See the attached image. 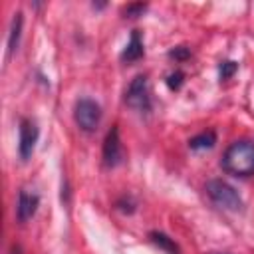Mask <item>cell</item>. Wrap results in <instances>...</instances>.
Wrapping results in <instances>:
<instances>
[{
  "instance_id": "cell-1",
  "label": "cell",
  "mask_w": 254,
  "mask_h": 254,
  "mask_svg": "<svg viewBox=\"0 0 254 254\" xmlns=\"http://www.w3.org/2000/svg\"><path fill=\"white\" fill-rule=\"evenodd\" d=\"M222 169L234 177L254 175V141L242 139L228 145L222 155Z\"/></svg>"
},
{
  "instance_id": "cell-2",
  "label": "cell",
  "mask_w": 254,
  "mask_h": 254,
  "mask_svg": "<svg viewBox=\"0 0 254 254\" xmlns=\"http://www.w3.org/2000/svg\"><path fill=\"white\" fill-rule=\"evenodd\" d=\"M204 190L208 194V198L222 210H228V212H240L244 208V202L238 194V190L234 187H230L226 181L222 179H210L206 185H204Z\"/></svg>"
},
{
  "instance_id": "cell-3",
  "label": "cell",
  "mask_w": 254,
  "mask_h": 254,
  "mask_svg": "<svg viewBox=\"0 0 254 254\" xmlns=\"http://www.w3.org/2000/svg\"><path fill=\"white\" fill-rule=\"evenodd\" d=\"M73 119L77 123V127L85 133H93L97 127H99V121H101V107L89 99V97H81L77 99L75 103V109H73Z\"/></svg>"
},
{
  "instance_id": "cell-4",
  "label": "cell",
  "mask_w": 254,
  "mask_h": 254,
  "mask_svg": "<svg viewBox=\"0 0 254 254\" xmlns=\"http://www.w3.org/2000/svg\"><path fill=\"white\" fill-rule=\"evenodd\" d=\"M125 103L129 107H133V109H139V111H147L151 107L149 89H147V77L145 75H137L129 83V89L125 93Z\"/></svg>"
},
{
  "instance_id": "cell-5",
  "label": "cell",
  "mask_w": 254,
  "mask_h": 254,
  "mask_svg": "<svg viewBox=\"0 0 254 254\" xmlns=\"http://www.w3.org/2000/svg\"><path fill=\"white\" fill-rule=\"evenodd\" d=\"M38 141V127L36 123H32L30 119H22L20 121V141H18V153L22 161H28L34 153Z\"/></svg>"
},
{
  "instance_id": "cell-6",
  "label": "cell",
  "mask_w": 254,
  "mask_h": 254,
  "mask_svg": "<svg viewBox=\"0 0 254 254\" xmlns=\"http://www.w3.org/2000/svg\"><path fill=\"white\" fill-rule=\"evenodd\" d=\"M123 161V149H121V139H119V129L111 127L103 141V163L107 167H117Z\"/></svg>"
},
{
  "instance_id": "cell-7",
  "label": "cell",
  "mask_w": 254,
  "mask_h": 254,
  "mask_svg": "<svg viewBox=\"0 0 254 254\" xmlns=\"http://www.w3.org/2000/svg\"><path fill=\"white\" fill-rule=\"evenodd\" d=\"M38 204H40V196H38V194L20 190V194H18V204H16V216H18V220H20V222L30 220V218L36 214Z\"/></svg>"
},
{
  "instance_id": "cell-8",
  "label": "cell",
  "mask_w": 254,
  "mask_h": 254,
  "mask_svg": "<svg viewBox=\"0 0 254 254\" xmlns=\"http://www.w3.org/2000/svg\"><path fill=\"white\" fill-rule=\"evenodd\" d=\"M141 56H143V42H141L139 32L133 30V32H131V40H129V44L125 46V50H123V54H121V60H123V62H135V60H139Z\"/></svg>"
},
{
  "instance_id": "cell-9",
  "label": "cell",
  "mask_w": 254,
  "mask_h": 254,
  "mask_svg": "<svg viewBox=\"0 0 254 254\" xmlns=\"http://www.w3.org/2000/svg\"><path fill=\"white\" fill-rule=\"evenodd\" d=\"M149 238H151V242H153L155 246H159V248L165 250L167 254H181V248L177 246V242H175L173 238H169L165 232L153 230V232L149 234Z\"/></svg>"
},
{
  "instance_id": "cell-10",
  "label": "cell",
  "mask_w": 254,
  "mask_h": 254,
  "mask_svg": "<svg viewBox=\"0 0 254 254\" xmlns=\"http://www.w3.org/2000/svg\"><path fill=\"white\" fill-rule=\"evenodd\" d=\"M20 34H22V14H14L12 24H10V34H8V56L16 52L20 44Z\"/></svg>"
},
{
  "instance_id": "cell-11",
  "label": "cell",
  "mask_w": 254,
  "mask_h": 254,
  "mask_svg": "<svg viewBox=\"0 0 254 254\" xmlns=\"http://www.w3.org/2000/svg\"><path fill=\"white\" fill-rule=\"evenodd\" d=\"M214 143H216L214 131H204V133H200V135L189 139V147H190V149H196V151H198V149H210Z\"/></svg>"
},
{
  "instance_id": "cell-12",
  "label": "cell",
  "mask_w": 254,
  "mask_h": 254,
  "mask_svg": "<svg viewBox=\"0 0 254 254\" xmlns=\"http://www.w3.org/2000/svg\"><path fill=\"white\" fill-rule=\"evenodd\" d=\"M145 10H147V4H129V6L123 8V14H125L127 18H137V16H141Z\"/></svg>"
},
{
  "instance_id": "cell-13",
  "label": "cell",
  "mask_w": 254,
  "mask_h": 254,
  "mask_svg": "<svg viewBox=\"0 0 254 254\" xmlns=\"http://www.w3.org/2000/svg\"><path fill=\"white\" fill-rule=\"evenodd\" d=\"M236 69H238V64H236V62H222V64H220V79L232 77Z\"/></svg>"
},
{
  "instance_id": "cell-14",
  "label": "cell",
  "mask_w": 254,
  "mask_h": 254,
  "mask_svg": "<svg viewBox=\"0 0 254 254\" xmlns=\"http://www.w3.org/2000/svg\"><path fill=\"white\" fill-rule=\"evenodd\" d=\"M183 83H185V73H183V71H179V69H177V71H173V73L167 77V85H169L171 89H179Z\"/></svg>"
},
{
  "instance_id": "cell-15",
  "label": "cell",
  "mask_w": 254,
  "mask_h": 254,
  "mask_svg": "<svg viewBox=\"0 0 254 254\" xmlns=\"http://www.w3.org/2000/svg\"><path fill=\"white\" fill-rule=\"evenodd\" d=\"M169 56L175 58V60H179V62H183V60L190 58V50H189L187 46H177V48H173V50L169 52Z\"/></svg>"
},
{
  "instance_id": "cell-16",
  "label": "cell",
  "mask_w": 254,
  "mask_h": 254,
  "mask_svg": "<svg viewBox=\"0 0 254 254\" xmlns=\"http://www.w3.org/2000/svg\"><path fill=\"white\" fill-rule=\"evenodd\" d=\"M20 252H22V250H20V246H16V244H14L12 250H10V254H20Z\"/></svg>"
}]
</instances>
